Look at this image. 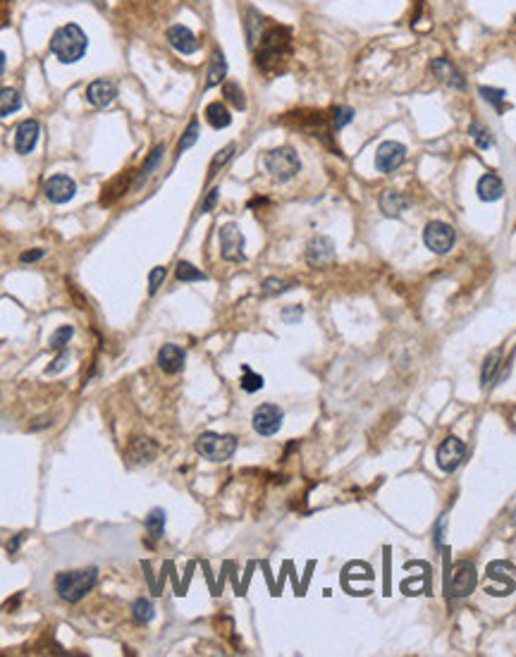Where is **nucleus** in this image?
I'll return each instance as SVG.
<instances>
[{"instance_id": "obj_25", "label": "nucleus", "mask_w": 516, "mask_h": 657, "mask_svg": "<svg viewBox=\"0 0 516 657\" xmlns=\"http://www.w3.org/2000/svg\"><path fill=\"white\" fill-rule=\"evenodd\" d=\"M206 122H209L213 130H225V127L232 125V112L227 110V105L223 100H213V103L206 105Z\"/></svg>"}, {"instance_id": "obj_30", "label": "nucleus", "mask_w": 516, "mask_h": 657, "mask_svg": "<svg viewBox=\"0 0 516 657\" xmlns=\"http://www.w3.org/2000/svg\"><path fill=\"white\" fill-rule=\"evenodd\" d=\"M468 134H471L473 144L478 146L480 151L490 149V146L495 144V137H493V132L488 130V127H485L483 122H478V120H473V122H471V127H468Z\"/></svg>"}, {"instance_id": "obj_42", "label": "nucleus", "mask_w": 516, "mask_h": 657, "mask_svg": "<svg viewBox=\"0 0 516 657\" xmlns=\"http://www.w3.org/2000/svg\"><path fill=\"white\" fill-rule=\"evenodd\" d=\"M165 278H167V268H163V266H156V268H153V270L149 273V294H151V297L158 292V287L163 285Z\"/></svg>"}, {"instance_id": "obj_2", "label": "nucleus", "mask_w": 516, "mask_h": 657, "mask_svg": "<svg viewBox=\"0 0 516 657\" xmlns=\"http://www.w3.org/2000/svg\"><path fill=\"white\" fill-rule=\"evenodd\" d=\"M48 48L63 65H72L84 58L86 48H89V36H86V31L79 24L70 22L53 31Z\"/></svg>"}, {"instance_id": "obj_10", "label": "nucleus", "mask_w": 516, "mask_h": 657, "mask_svg": "<svg viewBox=\"0 0 516 657\" xmlns=\"http://www.w3.org/2000/svg\"><path fill=\"white\" fill-rule=\"evenodd\" d=\"M514 567L509 562H493L488 564V583L485 593L490 595H509L514 591Z\"/></svg>"}, {"instance_id": "obj_16", "label": "nucleus", "mask_w": 516, "mask_h": 657, "mask_svg": "<svg viewBox=\"0 0 516 657\" xmlns=\"http://www.w3.org/2000/svg\"><path fill=\"white\" fill-rule=\"evenodd\" d=\"M38 134H41V125L36 120H22L15 130V151L19 156H29L38 144Z\"/></svg>"}, {"instance_id": "obj_8", "label": "nucleus", "mask_w": 516, "mask_h": 657, "mask_svg": "<svg viewBox=\"0 0 516 657\" xmlns=\"http://www.w3.org/2000/svg\"><path fill=\"white\" fill-rule=\"evenodd\" d=\"M283 421H285V411L278 404H260L256 406V411H253L251 426L258 435L270 438V435H275L283 428Z\"/></svg>"}, {"instance_id": "obj_44", "label": "nucleus", "mask_w": 516, "mask_h": 657, "mask_svg": "<svg viewBox=\"0 0 516 657\" xmlns=\"http://www.w3.org/2000/svg\"><path fill=\"white\" fill-rule=\"evenodd\" d=\"M67 361H70V354H67V349H63L58 354V359L53 361V364L46 368V375H56V373H60V371H65V366H67Z\"/></svg>"}, {"instance_id": "obj_23", "label": "nucleus", "mask_w": 516, "mask_h": 657, "mask_svg": "<svg viewBox=\"0 0 516 657\" xmlns=\"http://www.w3.org/2000/svg\"><path fill=\"white\" fill-rule=\"evenodd\" d=\"M244 24H246V43H249V48L253 51V48L258 46L260 36H263V31L268 29V19H265L263 15H260V12H256L253 8H249V12H246Z\"/></svg>"}, {"instance_id": "obj_20", "label": "nucleus", "mask_w": 516, "mask_h": 657, "mask_svg": "<svg viewBox=\"0 0 516 657\" xmlns=\"http://www.w3.org/2000/svg\"><path fill=\"white\" fill-rule=\"evenodd\" d=\"M156 457H158V445L149 438H134L130 442V447H127V459L137 466L151 464Z\"/></svg>"}, {"instance_id": "obj_39", "label": "nucleus", "mask_w": 516, "mask_h": 657, "mask_svg": "<svg viewBox=\"0 0 516 657\" xmlns=\"http://www.w3.org/2000/svg\"><path fill=\"white\" fill-rule=\"evenodd\" d=\"M354 120V108H347V105H339V108L332 110L330 115V122H332V130H344L347 125H349Z\"/></svg>"}, {"instance_id": "obj_27", "label": "nucleus", "mask_w": 516, "mask_h": 657, "mask_svg": "<svg viewBox=\"0 0 516 657\" xmlns=\"http://www.w3.org/2000/svg\"><path fill=\"white\" fill-rule=\"evenodd\" d=\"M500 361H502V349H493L483 361V368H480V385L488 387L495 380V375L500 371Z\"/></svg>"}, {"instance_id": "obj_19", "label": "nucleus", "mask_w": 516, "mask_h": 657, "mask_svg": "<svg viewBox=\"0 0 516 657\" xmlns=\"http://www.w3.org/2000/svg\"><path fill=\"white\" fill-rule=\"evenodd\" d=\"M186 354L179 345H163L158 352V368L167 375H175L184 368Z\"/></svg>"}, {"instance_id": "obj_38", "label": "nucleus", "mask_w": 516, "mask_h": 657, "mask_svg": "<svg viewBox=\"0 0 516 657\" xmlns=\"http://www.w3.org/2000/svg\"><path fill=\"white\" fill-rule=\"evenodd\" d=\"M72 335H75V327H72V325L58 327V330L51 335V347H53V349H58V352L67 349V345H70Z\"/></svg>"}, {"instance_id": "obj_46", "label": "nucleus", "mask_w": 516, "mask_h": 657, "mask_svg": "<svg viewBox=\"0 0 516 657\" xmlns=\"http://www.w3.org/2000/svg\"><path fill=\"white\" fill-rule=\"evenodd\" d=\"M46 256V249H33V251H24L22 256H19V261L22 263H33V261H41Z\"/></svg>"}, {"instance_id": "obj_3", "label": "nucleus", "mask_w": 516, "mask_h": 657, "mask_svg": "<svg viewBox=\"0 0 516 657\" xmlns=\"http://www.w3.org/2000/svg\"><path fill=\"white\" fill-rule=\"evenodd\" d=\"M98 581V569H77V572H60L56 576V591L65 602H79L93 591Z\"/></svg>"}, {"instance_id": "obj_29", "label": "nucleus", "mask_w": 516, "mask_h": 657, "mask_svg": "<svg viewBox=\"0 0 516 657\" xmlns=\"http://www.w3.org/2000/svg\"><path fill=\"white\" fill-rule=\"evenodd\" d=\"M153 616H156V607H153L149 598H139L132 602V619L137 624H149V621H153Z\"/></svg>"}, {"instance_id": "obj_28", "label": "nucleus", "mask_w": 516, "mask_h": 657, "mask_svg": "<svg viewBox=\"0 0 516 657\" xmlns=\"http://www.w3.org/2000/svg\"><path fill=\"white\" fill-rule=\"evenodd\" d=\"M22 108V96L17 89H0V117H8Z\"/></svg>"}, {"instance_id": "obj_5", "label": "nucleus", "mask_w": 516, "mask_h": 657, "mask_svg": "<svg viewBox=\"0 0 516 657\" xmlns=\"http://www.w3.org/2000/svg\"><path fill=\"white\" fill-rule=\"evenodd\" d=\"M263 165L275 182H290L301 170V160L297 156V151L290 149V146H280V149L268 151L263 156Z\"/></svg>"}, {"instance_id": "obj_43", "label": "nucleus", "mask_w": 516, "mask_h": 657, "mask_svg": "<svg viewBox=\"0 0 516 657\" xmlns=\"http://www.w3.org/2000/svg\"><path fill=\"white\" fill-rule=\"evenodd\" d=\"M280 316H283L285 323L294 325V323H299V320L304 318V306H285Z\"/></svg>"}, {"instance_id": "obj_1", "label": "nucleus", "mask_w": 516, "mask_h": 657, "mask_svg": "<svg viewBox=\"0 0 516 657\" xmlns=\"http://www.w3.org/2000/svg\"><path fill=\"white\" fill-rule=\"evenodd\" d=\"M253 51H256V67L263 75H280L292 56V31L283 24H268Z\"/></svg>"}, {"instance_id": "obj_24", "label": "nucleus", "mask_w": 516, "mask_h": 657, "mask_svg": "<svg viewBox=\"0 0 516 657\" xmlns=\"http://www.w3.org/2000/svg\"><path fill=\"white\" fill-rule=\"evenodd\" d=\"M227 77V60L223 56V51L216 48L211 56V63H209V72H206V89H213V86L223 84Z\"/></svg>"}, {"instance_id": "obj_41", "label": "nucleus", "mask_w": 516, "mask_h": 657, "mask_svg": "<svg viewBox=\"0 0 516 657\" xmlns=\"http://www.w3.org/2000/svg\"><path fill=\"white\" fill-rule=\"evenodd\" d=\"M290 290V283H285V280L280 278H265L263 283H260V292L265 294V297H275V294H283Z\"/></svg>"}, {"instance_id": "obj_31", "label": "nucleus", "mask_w": 516, "mask_h": 657, "mask_svg": "<svg viewBox=\"0 0 516 657\" xmlns=\"http://www.w3.org/2000/svg\"><path fill=\"white\" fill-rule=\"evenodd\" d=\"M163 153H165V146L163 144H158L156 149L151 151V156L144 160V165H142V170H139V184L137 186H142L146 179H149L151 175H153V170L160 165V160H163Z\"/></svg>"}, {"instance_id": "obj_40", "label": "nucleus", "mask_w": 516, "mask_h": 657, "mask_svg": "<svg viewBox=\"0 0 516 657\" xmlns=\"http://www.w3.org/2000/svg\"><path fill=\"white\" fill-rule=\"evenodd\" d=\"M234 151H237V144H227V146H223V149H220V151L216 153V158L211 160V175H216V172H218L225 163H230L232 156H234Z\"/></svg>"}, {"instance_id": "obj_4", "label": "nucleus", "mask_w": 516, "mask_h": 657, "mask_svg": "<svg viewBox=\"0 0 516 657\" xmlns=\"http://www.w3.org/2000/svg\"><path fill=\"white\" fill-rule=\"evenodd\" d=\"M237 445H239V442H237L234 435L201 433L199 440H196V445H194V449H196L199 457L209 459V461H213V464H223V461L234 457V452H237Z\"/></svg>"}, {"instance_id": "obj_18", "label": "nucleus", "mask_w": 516, "mask_h": 657, "mask_svg": "<svg viewBox=\"0 0 516 657\" xmlns=\"http://www.w3.org/2000/svg\"><path fill=\"white\" fill-rule=\"evenodd\" d=\"M167 43H170L177 53H182V56H191V53L199 51V38L194 36V31L184 24H172L170 29H167Z\"/></svg>"}, {"instance_id": "obj_33", "label": "nucleus", "mask_w": 516, "mask_h": 657, "mask_svg": "<svg viewBox=\"0 0 516 657\" xmlns=\"http://www.w3.org/2000/svg\"><path fill=\"white\" fill-rule=\"evenodd\" d=\"M146 531L153 540H160L165 535V512L163 509H153L146 516Z\"/></svg>"}, {"instance_id": "obj_34", "label": "nucleus", "mask_w": 516, "mask_h": 657, "mask_svg": "<svg viewBox=\"0 0 516 657\" xmlns=\"http://www.w3.org/2000/svg\"><path fill=\"white\" fill-rule=\"evenodd\" d=\"M223 96L227 103H232L237 110H244L246 108V98H244V91L242 86L237 82H223Z\"/></svg>"}, {"instance_id": "obj_6", "label": "nucleus", "mask_w": 516, "mask_h": 657, "mask_svg": "<svg viewBox=\"0 0 516 657\" xmlns=\"http://www.w3.org/2000/svg\"><path fill=\"white\" fill-rule=\"evenodd\" d=\"M454 241H457V232L450 223H442V220H431L423 230V244L438 256H445V253L452 251Z\"/></svg>"}, {"instance_id": "obj_32", "label": "nucleus", "mask_w": 516, "mask_h": 657, "mask_svg": "<svg viewBox=\"0 0 516 657\" xmlns=\"http://www.w3.org/2000/svg\"><path fill=\"white\" fill-rule=\"evenodd\" d=\"M175 278L179 280V283H204V280H209L204 270H199L196 266L186 263V261H179V263H177Z\"/></svg>"}, {"instance_id": "obj_11", "label": "nucleus", "mask_w": 516, "mask_h": 657, "mask_svg": "<svg viewBox=\"0 0 516 657\" xmlns=\"http://www.w3.org/2000/svg\"><path fill=\"white\" fill-rule=\"evenodd\" d=\"M475 583H478V574L471 562H457L450 574V593L454 598H468L473 593Z\"/></svg>"}, {"instance_id": "obj_17", "label": "nucleus", "mask_w": 516, "mask_h": 657, "mask_svg": "<svg viewBox=\"0 0 516 657\" xmlns=\"http://www.w3.org/2000/svg\"><path fill=\"white\" fill-rule=\"evenodd\" d=\"M86 103H91L93 108H108L112 100L117 98V86L110 82V79H96L86 86L84 91Z\"/></svg>"}, {"instance_id": "obj_26", "label": "nucleus", "mask_w": 516, "mask_h": 657, "mask_svg": "<svg viewBox=\"0 0 516 657\" xmlns=\"http://www.w3.org/2000/svg\"><path fill=\"white\" fill-rule=\"evenodd\" d=\"M130 177H132L130 172H125V175H120L117 179H112V182H110V184L103 189V196H100V204H103V206H108V204H112V201H117L120 196H122L125 191H130V182H127V179H130Z\"/></svg>"}, {"instance_id": "obj_13", "label": "nucleus", "mask_w": 516, "mask_h": 657, "mask_svg": "<svg viewBox=\"0 0 516 657\" xmlns=\"http://www.w3.org/2000/svg\"><path fill=\"white\" fill-rule=\"evenodd\" d=\"M431 75L438 77L440 82L445 86H450V89L466 91V77L461 75V70L452 63L450 58H445V56L435 58L431 63Z\"/></svg>"}, {"instance_id": "obj_45", "label": "nucleus", "mask_w": 516, "mask_h": 657, "mask_svg": "<svg viewBox=\"0 0 516 657\" xmlns=\"http://www.w3.org/2000/svg\"><path fill=\"white\" fill-rule=\"evenodd\" d=\"M218 199H220V189L218 186H213V189H209V194H206L204 204H201V213H211L213 209H216Z\"/></svg>"}, {"instance_id": "obj_37", "label": "nucleus", "mask_w": 516, "mask_h": 657, "mask_svg": "<svg viewBox=\"0 0 516 657\" xmlns=\"http://www.w3.org/2000/svg\"><path fill=\"white\" fill-rule=\"evenodd\" d=\"M478 93H480V98H483L485 103H490L495 110H502V103H505V96H507L505 89H495V86H480Z\"/></svg>"}, {"instance_id": "obj_14", "label": "nucleus", "mask_w": 516, "mask_h": 657, "mask_svg": "<svg viewBox=\"0 0 516 657\" xmlns=\"http://www.w3.org/2000/svg\"><path fill=\"white\" fill-rule=\"evenodd\" d=\"M43 194L51 204H67V201L75 199L77 194V182L67 175H53L46 179L43 184Z\"/></svg>"}, {"instance_id": "obj_7", "label": "nucleus", "mask_w": 516, "mask_h": 657, "mask_svg": "<svg viewBox=\"0 0 516 657\" xmlns=\"http://www.w3.org/2000/svg\"><path fill=\"white\" fill-rule=\"evenodd\" d=\"M220 237V256L230 263L244 261V234L234 223H225L218 232Z\"/></svg>"}, {"instance_id": "obj_47", "label": "nucleus", "mask_w": 516, "mask_h": 657, "mask_svg": "<svg viewBox=\"0 0 516 657\" xmlns=\"http://www.w3.org/2000/svg\"><path fill=\"white\" fill-rule=\"evenodd\" d=\"M5 65H8V58H5V53L0 51V75L5 72Z\"/></svg>"}, {"instance_id": "obj_36", "label": "nucleus", "mask_w": 516, "mask_h": 657, "mask_svg": "<svg viewBox=\"0 0 516 657\" xmlns=\"http://www.w3.org/2000/svg\"><path fill=\"white\" fill-rule=\"evenodd\" d=\"M199 142V122L196 120H191L189 122V127L184 130V134L179 137V144H177V153L175 156H182V153L186 151V149H191L194 144Z\"/></svg>"}, {"instance_id": "obj_12", "label": "nucleus", "mask_w": 516, "mask_h": 657, "mask_svg": "<svg viewBox=\"0 0 516 657\" xmlns=\"http://www.w3.org/2000/svg\"><path fill=\"white\" fill-rule=\"evenodd\" d=\"M406 158V146L399 142H383L378 146V153H375V167L383 175H390L397 167L404 163Z\"/></svg>"}, {"instance_id": "obj_15", "label": "nucleus", "mask_w": 516, "mask_h": 657, "mask_svg": "<svg viewBox=\"0 0 516 657\" xmlns=\"http://www.w3.org/2000/svg\"><path fill=\"white\" fill-rule=\"evenodd\" d=\"M306 261H308V266H313V268H323L327 263H332L335 261V241L330 237H323V234L313 237L306 244Z\"/></svg>"}, {"instance_id": "obj_22", "label": "nucleus", "mask_w": 516, "mask_h": 657, "mask_svg": "<svg viewBox=\"0 0 516 657\" xmlns=\"http://www.w3.org/2000/svg\"><path fill=\"white\" fill-rule=\"evenodd\" d=\"M378 206H380V211H383L385 218H399L401 213L409 211V199L404 196V194H399L397 189H385L383 194H380Z\"/></svg>"}, {"instance_id": "obj_9", "label": "nucleus", "mask_w": 516, "mask_h": 657, "mask_svg": "<svg viewBox=\"0 0 516 657\" xmlns=\"http://www.w3.org/2000/svg\"><path fill=\"white\" fill-rule=\"evenodd\" d=\"M464 459H466L464 440H459L457 435H450V438L442 440V445L438 447V466H440V471L454 473L461 464H464Z\"/></svg>"}, {"instance_id": "obj_21", "label": "nucleus", "mask_w": 516, "mask_h": 657, "mask_svg": "<svg viewBox=\"0 0 516 657\" xmlns=\"http://www.w3.org/2000/svg\"><path fill=\"white\" fill-rule=\"evenodd\" d=\"M475 194H478L480 201L493 204V201H500L505 196V182H502L500 175H495V172H485V175L478 179V184H475Z\"/></svg>"}, {"instance_id": "obj_35", "label": "nucleus", "mask_w": 516, "mask_h": 657, "mask_svg": "<svg viewBox=\"0 0 516 657\" xmlns=\"http://www.w3.org/2000/svg\"><path fill=\"white\" fill-rule=\"evenodd\" d=\"M239 385H242V390H244V392L253 394V392L263 390L265 380H263V375L253 373L249 366H242V380H239Z\"/></svg>"}]
</instances>
